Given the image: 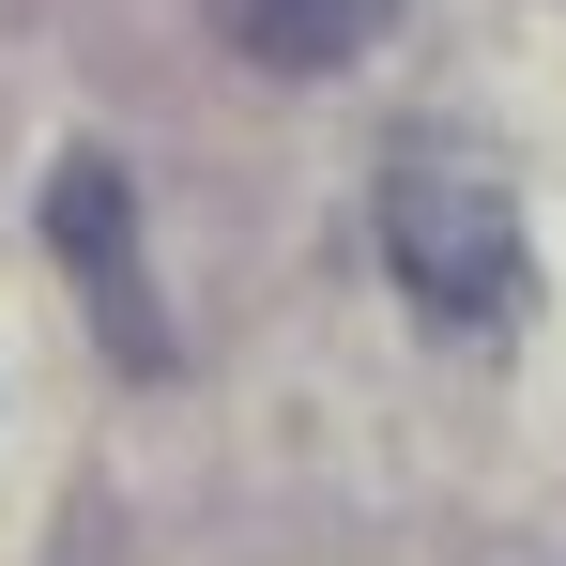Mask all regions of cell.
I'll return each mask as SVG.
<instances>
[{"label":"cell","mask_w":566,"mask_h":566,"mask_svg":"<svg viewBox=\"0 0 566 566\" xmlns=\"http://www.w3.org/2000/svg\"><path fill=\"white\" fill-rule=\"evenodd\" d=\"M382 31H398V0H230V46L261 77H337V62H368Z\"/></svg>","instance_id":"3"},{"label":"cell","mask_w":566,"mask_h":566,"mask_svg":"<svg viewBox=\"0 0 566 566\" xmlns=\"http://www.w3.org/2000/svg\"><path fill=\"white\" fill-rule=\"evenodd\" d=\"M382 261L413 291V322H444V337H505V322H521V276H536L505 169H474L444 138H413V154L382 169Z\"/></svg>","instance_id":"1"},{"label":"cell","mask_w":566,"mask_h":566,"mask_svg":"<svg viewBox=\"0 0 566 566\" xmlns=\"http://www.w3.org/2000/svg\"><path fill=\"white\" fill-rule=\"evenodd\" d=\"M46 245H62L77 306L107 322V353L154 382L169 368V306H154V276H138V185H123V154H62V169H46Z\"/></svg>","instance_id":"2"}]
</instances>
